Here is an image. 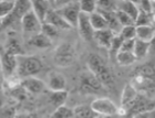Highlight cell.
<instances>
[{
	"label": "cell",
	"instance_id": "7c38bea8",
	"mask_svg": "<svg viewBox=\"0 0 155 118\" xmlns=\"http://www.w3.org/2000/svg\"><path fill=\"white\" fill-rule=\"evenodd\" d=\"M3 51L9 53V54L15 55L17 58L21 56V55H26L25 50L22 48V44L19 41V39L17 38V35L15 34V32H10L9 34H8V38H7V42L5 48H3Z\"/></svg>",
	"mask_w": 155,
	"mask_h": 118
},
{
	"label": "cell",
	"instance_id": "4fadbf2b",
	"mask_svg": "<svg viewBox=\"0 0 155 118\" xmlns=\"http://www.w3.org/2000/svg\"><path fill=\"white\" fill-rule=\"evenodd\" d=\"M27 45L29 48L38 49V50H45V49L50 48L52 45V40L45 37L43 33L39 32L37 34L32 35L31 38L27 40Z\"/></svg>",
	"mask_w": 155,
	"mask_h": 118
},
{
	"label": "cell",
	"instance_id": "e575fe53",
	"mask_svg": "<svg viewBox=\"0 0 155 118\" xmlns=\"http://www.w3.org/2000/svg\"><path fill=\"white\" fill-rule=\"evenodd\" d=\"M134 26L135 27L151 26V14L140 10L139 16H137L135 22H134Z\"/></svg>",
	"mask_w": 155,
	"mask_h": 118
},
{
	"label": "cell",
	"instance_id": "8fae6325",
	"mask_svg": "<svg viewBox=\"0 0 155 118\" xmlns=\"http://www.w3.org/2000/svg\"><path fill=\"white\" fill-rule=\"evenodd\" d=\"M78 30H79V33H80L81 38L83 39L84 41L91 42L93 41V37H94V30L92 28L90 23V18L87 14H84V13L80 12V16H79V20H78Z\"/></svg>",
	"mask_w": 155,
	"mask_h": 118
},
{
	"label": "cell",
	"instance_id": "836d02e7",
	"mask_svg": "<svg viewBox=\"0 0 155 118\" xmlns=\"http://www.w3.org/2000/svg\"><path fill=\"white\" fill-rule=\"evenodd\" d=\"M97 2V10L103 11H116V1L112 0H100Z\"/></svg>",
	"mask_w": 155,
	"mask_h": 118
},
{
	"label": "cell",
	"instance_id": "8d00e7d4",
	"mask_svg": "<svg viewBox=\"0 0 155 118\" xmlns=\"http://www.w3.org/2000/svg\"><path fill=\"white\" fill-rule=\"evenodd\" d=\"M134 44H135V39H134V40H123L122 46H121V51L133 53Z\"/></svg>",
	"mask_w": 155,
	"mask_h": 118
},
{
	"label": "cell",
	"instance_id": "484cf974",
	"mask_svg": "<svg viewBox=\"0 0 155 118\" xmlns=\"http://www.w3.org/2000/svg\"><path fill=\"white\" fill-rule=\"evenodd\" d=\"M89 18H90V23L94 31H100V30L107 29V24L105 22V20H104L103 17L101 16V13H99L97 11L90 14Z\"/></svg>",
	"mask_w": 155,
	"mask_h": 118
},
{
	"label": "cell",
	"instance_id": "44dd1931",
	"mask_svg": "<svg viewBox=\"0 0 155 118\" xmlns=\"http://www.w3.org/2000/svg\"><path fill=\"white\" fill-rule=\"evenodd\" d=\"M116 10H121L124 13H126L127 16L131 17L134 20V22H135L140 12L136 3L132 2V1H119V2H116Z\"/></svg>",
	"mask_w": 155,
	"mask_h": 118
},
{
	"label": "cell",
	"instance_id": "4316f807",
	"mask_svg": "<svg viewBox=\"0 0 155 118\" xmlns=\"http://www.w3.org/2000/svg\"><path fill=\"white\" fill-rule=\"evenodd\" d=\"M122 43H123V39L121 38V35H120L119 33L114 35L113 40L111 42L110 48H109V55H110L111 60L115 61V56L117 55V53L121 51Z\"/></svg>",
	"mask_w": 155,
	"mask_h": 118
},
{
	"label": "cell",
	"instance_id": "ba28073f",
	"mask_svg": "<svg viewBox=\"0 0 155 118\" xmlns=\"http://www.w3.org/2000/svg\"><path fill=\"white\" fill-rule=\"evenodd\" d=\"M91 108L93 109V112L97 115L101 117H111V116L117 115L119 107L107 97H100L95 98L91 103Z\"/></svg>",
	"mask_w": 155,
	"mask_h": 118
},
{
	"label": "cell",
	"instance_id": "3957f363",
	"mask_svg": "<svg viewBox=\"0 0 155 118\" xmlns=\"http://www.w3.org/2000/svg\"><path fill=\"white\" fill-rule=\"evenodd\" d=\"M43 69L42 61L35 55H21L18 56L17 73L20 78L36 77Z\"/></svg>",
	"mask_w": 155,
	"mask_h": 118
},
{
	"label": "cell",
	"instance_id": "5bb4252c",
	"mask_svg": "<svg viewBox=\"0 0 155 118\" xmlns=\"http://www.w3.org/2000/svg\"><path fill=\"white\" fill-rule=\"evenodd\" d=\"M67 86L65 77L59 72H50L48 75V87L52 92L64 91Z\"/></svg>",
	"mask_w": 155,
	"mask_h": 118
},
{
	"label": "cell",
	"instance_id": "60d3db41",
	"mask_svg": "<svg viewBox=\"0 0 155 118\" xmlns=\"http://www.w3.org/2000/svg\"><path fill=\"white\" fill-rule=\"evenodd\" d=\"M149 117H150V118H155V108L153 109L152 112H151V113L149 114Z\"/></svg>",
	"mask_w": 155,
	"mask_h": 118
},
{
	"label": "cell",
	"instance_id": "d4e9b609",
	"mask_svg": "<svg viewBox=\"0 0 155 118\" xmlns=\"http://www.w3.org/2000/svg\"><path fill=\"white\" fill-rule=\"evenodd\" d=\"M115 61L120 66H129V65H132V64L135 63L136 59L134 56V54L131 53V52L120 51L115 56Z\"/></svg>",
	"mask_w": 155,
	"mask_h": 118
},
{
	"label": "cell",
	"instance_id": "1f68e13d",
	"mask_svg": "<svg viewBox=\"0 0 155 118\" xmlns=\"http://www.w3.org/2000/svg\"><path fill=\"white\" fill-rule=\"evenodd\" d=\"M119 34L121 35V38L123 40H134V39H136V27H123L121 31L119 32Z\"/></svg>",
	"mask_w": 155,
	"mask_h": 118
},
{
	"label": "cell",
	"instance_id": "9a60e30c",
	"mask_svg": "<svg viewBox=\"0 0 155 118\" xmlns=\"http://www.w3.org/2000/svg\"><path fill=\"white\" fill-rule=\"evenodd\" d=\"M115 34H117V33H114L112 30H110L107 28V29L100 30V31H94L93 40H95L97 45H100L101 48H104L109 50V48H110V45H111V42H112V40H113Z\"/></svg>",
	"mask_w": 155,
	"mask_h": 118
},
{
	"label": "cell",
	"instance_id": "9c48e42d",
	"mask_svg": "<svg viewBox=\"0 0 155 118\" xmlns=\"http://www.w3.org/2000/svg\"><path fill=\"white\" fill-rule=\"evenodd\" d=\"M21 29L25 35H29V38H31L32 35L37 34L39 32H41V26L42 23L40 22V20L37 18L32 10H30L23 16L22 20H21ZM28 38V39H29Z\"/></svg>",
	"mask_w": 155,
	"mask_h": 118
},
{
	"label": "cell",
	"instance_id": "ffe728a7",
	"mask_svg": "<svg viewBox=\"0 0 155 118\" xmlns=\"http://www.w3.org/2000/svg\"><path fill=\"white\" fill-rule=\"evenodd\" d=\"M97 11L99 13H101V16L104 18L109 29L112 30L114 33H119L121 31L122 27L120 26L119 21L116 19L115 11H103V10H97Z\"/></svg>",
	"mask_w": 155,
	"mask_h": 118
},
{
	"label": "cell",
	"instance_id": "d6986e66",
	"mask_svg": "<svg viewBox=\"0 0 155 118\" xmlns=\"http://www.w3.org/2000/svg\"><path fill=\"white\" fill-rule=\"evenodd\" d=\"M69 92L67 89L64 91H57V92H50L48 93V99L49 103L51 104L52 106H54L55 108L58 107H61L65 104L67 99H68Z\"/></svg>",
	"mask_w": 155,
	"mask_h": 118
},
{
	"label": "cell",
	"instance_id": "f1b7e54d",
	"mask_svg": "<svg viewBox=\"0 0 155 118\" xmlns=\"http://www.w3.org/2000/svg\"><path fill=\"white\" fill-rule=\"evenodd\" d=\"M50 118H73V109L63 105L61 107L55 108Z\"/></svg>",
	"mask_w": 155,
	"mask_h": 118
},
{
	"label": "cell",
	"instance_id": "277c9868",
	"mask_svg": "<svg viewBox=\"0 0 155 118\" xmlns=\"http://www.w3.org/2000/svg\"><path fill=\"white\" fill-rule=\"evenodd\" d=\"M30 10H31V1H27V0L16 1V5H15V8L12 9V11L5 19L1 20L0 32L9 29L11 27L17 26V24H20L23 16Z\"/></svg>",
	"mask_w": 155,
	"mask_h": 118
},
{
	"label": "cell",
	"instance_id": "f35d334b",
	"mask_svg": "<svg viewBox=\"0 0 155 118\" xmlns=\"http://www.w3.org/2000/svg\"><path fill=\"white\" fill-rule=\"evenodd\" d=\"M150 44H151V50L155 51V34H154V37H153L152 40H151V42H150Z\"/></svg>",
	"mask_w": 155,
	"mask_h": 118
},
{
	"label": "cell",
	"instance_id": "6da1fadb",
	"mask_svg": "<svg viewBox=\"0 0 155 118\" xmlns=\"http://www.w3.org/2000/svg\"><path fill=\"white\" fill-rule=\"evenodd\" d=\"M131 85L136 92L151 98L150 96L155 91V65L145 63L137 66L131 76Z\"/></svg>",
	"mask_w": 155,
	"mask_h": 118
},
{
	"label": "cell",
	"instance_id": "4dcf8cb0",
	"mask_svg": "<svg viewBox=\"0 0 155 118\" xmlns=\"http://www.w3.org/2000/svg\"><path fill=\"white\" fill-rule=\"evenodd\" d=\"M115 14H116V19L119 21L120 26L122 27H130V26H134V20L129 17L126 13H124L123 11L121 10H116L115 11Z\"/></svg>",
	"mask_w": 155,
	"mask_h": 118
},
{
	"label": "cell",
	"instance_id": "5b68a950",
	"mask_svg": "<svg viewBox=\"0 0 155 118\" xmlns=\"http://www.w3.org/2000/svg\"><path fill=\"white\" fill-rule=\"evenodd\" d=\"M53 62L58 67H69L75 62L74 46L69 42H62L55 48L53 55Z\"/></svg>",
	"mask_w": 155,
	"mask_h": 118
},
{
	"label": "cell",
	"instance_id": "74e56055",
	"mask_svg": "<svg viewBox=\"0 0 155 118\" xmlns=\"http://www.w3.org/2000/svg\"><path fill=\"white\" fill-rule=\"evenodd\" d=\"M16 118H38L37 114H20L17 115Z\"/></svg>",
	"mask_w": 155,
	"mask_h": 118
},
{
	"label": "cell",
	"instance_id": "7a4b0ae2",
	"mask_svg": "<svg viewBox=\"0 0 155 118\" xmlns=\"http://www.w3.org/2000/svg\"><path fill=\"white\" fill-rule=\"evenodd\" d=\"M87 70L100 81L105 88H112L115 85V77L113 72L101 55L95 53L89 54L87 59Z\"/></svg>",
	"mask_w": 155,
	"mask_h": 118
},
{
	"label": "cell",
	"instance_id": "2e32d148",
	"mask_svg": "<svg viewBox=\"0 0 155 118\" xmlns=\"http://www.w3.org/2000/svg\"><path fill=\"white\" fill-rule=\"evenodd\" d=\"M31 10L35 12L37 18L40 20V22L43 23L48 12L51 10L50 1H47V0H36V1H31Z\"/></svg>",
	"mask_w": 155,
	"mask_h": 118
},
{
	"label": "cell",
	"instance_id": "b9f144b4",
	"mask_svg": "<svg viewBox=\"0 0 155 118\" xmlns=\"http://www.w3.org/2000/svg\"><path fill=\"white\" fill-rule=\"evenodd\" d=\"M95 118H103V117H101V116H97Z\"/></svg>",
	"mask_w": 155,
	"mask_h": 118
},
{
	"label": "cell",
	"instance_id": "30bf717a",
	"mask_svg": "<svg viewBox=\"0 0 155 118\" xmlns=\"http://www.w3.org/2000/svg\"><path fill=\"white\" fill-rule=\"evenodd\" d=\"M0 62H1V72H2L3 76L6 78L12 76L17 71L18 58L5 52L3 49H0Z\"/></svg>",
	"mask_w": 155,
	"mask_h": 118
},
{
	"label": "cell",
	"instance_id": "7bdbcfd3",
	"mask_svg": "<svg viewBox=\"0 0 155 118\" xmlns=\"http://www.w3.org/2000/svg\"><path fill=\"white\" fill-rule=\"evenodd\" d=\"M0 71H1V62H0Z\"/></svg>",
	"mask_w": 155,
	"mask_h": 118
},
{
	"label": "cell",
	"instance_id": "e0dca14e",
	"mask_svg": "<svg viewBox=\"0 0 155 118\" xmlns=\"http://www.w3.org/2000/svg\"><path fill=\"white\" fill-rule=\"evenodd\" d=\"M22 88L26 92H29L31 94H39V93L43 92L45 89V84L41 80H39L37 77H27L21 80L20 84Z\"/></svg>",
	"mask_w": 155,
	"mask_h": 118
},
{
	"label": "cell",
	"instance_id": "52a82bcc",
	"mask_svg": "<svg viewBox=\"0 0 155 118\" xmlns=\"http://www.w3.org/2000/svg\"><path fill=\"white\" fill-rule=\"evenodd\" d=\"M54 11L72 28H75L78 26V20L80 16L79 1H67L61 8Z\"/></svg>",
	"mask_w": 155,
	"mask_h": 118
},
{
	"label": "cell",
	"instance_id": "603a6c76",
	"mask_svg": "<svg viewBox=\"0 0 155 118\" xmlns=\"http://www.w3.org/2000/svg\"><path fill=\"white\" fill-rule=\"evenodd\" d=\"M155 34V27L143 26L136 27V39L144 42H151Z\"/></svg>",
	"mask_w": 155,
	"mask_h": 118
},
{
	"label": "cell",
	"instance_id": "7402d4cb",
	"mask_svg": "<svg viewBox=\"0 0 155 118\" xmlns=\"http://www.w3.org/2000/svg\"><path fill=\"white\" fill-rule=\"evenodd\" d=\"M150 51H151V44H150V42H144L135 39V44H134V49H133V54L135 56L136 61L143 60L144 58H146Z\"/></svg>",
	"mask_w": 155,
	"mask_h": 118
},
{
	"label": "cell",
	"instance_id": "cb8c5ba5",
	"mask_svg": "<svg viewBox=\"0 0 155 118\" xmlns=\"http://www.w3.org/2000/svg\"><path fill=\"white\" fill-rule=\"evenodd\" d=\"M97 115L89 105H79L73 108V118H95Z\"/></svg>",
	"mask_w": 155,
	"mask_h": 118
},
{
	"label": "cell",
	"instance_id": "f546056e",
	"mask_svg": "<svg viewBox=\"0 0 155 118\" xmlns=\"http://www.w3.org/2000/svg\"><path fill=\"white\" fill-rule=\"evenodd\" d=\"M41 33L48 37L50 40H53V39L58 38L59 33H60V30L57 29L55 27L49 24V23H42L41 26Z\"/></svg>",
	"mask_w": 155,
	"mask_h": 118
},
{
	"label": "cell",
	"instance_id": "d6a6232c",
	"mask_svg": "<svg viewBox=\"0 0 155 118\" xmlns=\"http://www.w3.org/2000/svg\"><path fill=\"white\" fill-rule=\"evenodd\" d=\"M16 1H0V20L5 19L15 8Z\"/></svg>",
	"mask_w": 155,
	"mask_h": 118
},
{
	"label": "cell",
	"instance_id": "ac0fdd59",
	"mask_svg": "<svg viewBox=\"0 0 155 118\" xmlns=\"http://www.w3.org/2000/svg\"><path fill=\"white\" fill-rule=\"evenodd\" d=\"M43 23H49V24L55 27V28L59 30H69L72 28L71 26H69L68 23L65 22L64 20L59 16L58 13L55 12L54 10H52V9L48 12V14H47V17H45V20Z\"/></svg>",
	"mask_w": 155,
	"mask_h": 118
},
{
	"label": "cell",
	"instance_id": "ab89813d",
	"mask_svg": "<svg viewBox=\"0 0 155 118\" xmlns=\"http://www.w3.org/2000/svg\"><path fill=\"white\" fill-rule=\"evenodd\" d=\"M133 118H150L149 114H140V115L133 116Z\"/></svg>",
	"mask_w": 155,
	"mask_h": 118
},
{
	"label": "cell",
	"instance_id": "83f0119b",
	"mask_svg": "<svg viewBox=\"0 0 155 118\" xmlns=\"http://www.w3.org/2000/svg\"><path fill=\"white\" fill-rule=\"evenodd\" d=\"M79 6H80V12L87 14V16H90V14L97 11V2L92 1V0L79 1Z\"/></svg>",
	"mask_w": 155,
	"mask_h": 118
},
{
	"label": "cell",
	"instance_id": "8992f818",
	"mask_svg": "<svg viewBox=\"0 0 155 118\" xmlns=\"http://www.w3.org/2000/svg\"><path fill=\"white\" fill-rule=\"evenodd\" d=\"M79 91L82 94H100L104 92V86L90 71L87 70L80 75Z\"/></svg>",
	"mask_w": 155,
	"mask_h": 118
},
{
	"label": "cell",
	"instance_id": "d590c367",
	"mask_svg": "<svg viewBox=\"0 0 155 118\" xmlns=\"http://www.w3.org/2000/svg\"><path fill=\"white\" fill-rule=\"evenodd\" d=\"M16 108L13 106H7L0 109V118H16Z\"/></svg>",
	"mask_w": 155,
	"mask_h": 118
}]
</instances>
